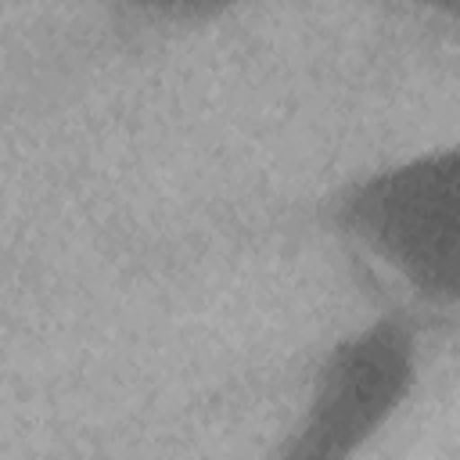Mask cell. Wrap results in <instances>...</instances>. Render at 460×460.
Here are the masks:
<instances>
[{
	"label": "cell",
	"mask_w": 460,
	"mask_h": 460,
	"mask_svg": "<svg viewBox=\"0 0 460 460\" xmlns=\"http://www.w3.org/2000/svg\"><path fill=\"white\" fill-rule=\"evenodd\" d=\"M327 219L413 309L460 316V140L363 169L338 187Z\"/></svg>",
	"instance_id": "6da1fadb"
},
{
	"label": "cell",
	"mask_w": 460,
	"mask_h": 460,
	"mask_svg": "<svg viewBox=\"0 0 460 460\" xmlns=\"http://www.w3.org/2000/svg\"><path fill=\"white\" fill-rule=\"evenodd\" d=\"M420 385V334L402 309L341 331L320 356L270 460H367Z\"/></svg>",
	"instance_id": "7a4b0ae2"
}]
</instances>
